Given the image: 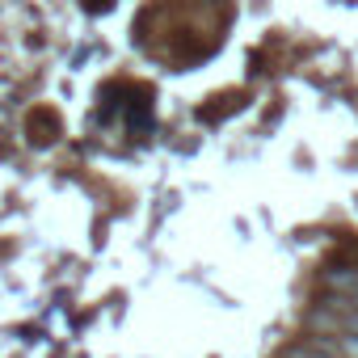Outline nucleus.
Wrapping results in <instances>:
<instances>
[{
	"mask_svg": "<svg viewBox=\"0 0 358 358\" xmlns=\"http://www.w3.org/2000/svg\"><path fill=\"white\" fill-rule=\"evenodd\" d=\"M320 287H324V295H337V299H345V303L358 308V270L329 266V270L320 274Z\"/></svg>",
	"mask_w": 358,
	"mask_h": 358,
	"instance_id": "f257e3e1",
	"label": "nucleus"
},
{
	"mask_svg": "<svg viewBox=\"0 0 358 358\" xmlns=\"http://www.w3.org/2000/svg\"><path fill=\"white\" fill-rule=\"evenodd\" d=\"M320 350H329L333 358H358V337L354 333H337V337H316Z\"/></svg>",
	"mask_w": 358,
	"mask_h": 358,
	"instance_id": "f03ea898",
	"label": "nucleus"
},
{
	"mask_svg": "<svg viewBox=\"0 0 358 358\" xmlns=\"http://www.w3.org/2000/svg\"><path fill=\"white\" fill-rule=\"evenodd\" d=\"M287 358H333L329 350H320V345H291L287 350Z\"/></svg>",
	"mask_w": 358,
	"mask_h": 358,
	"instance_id": "7ed1b4c3",
	"label": "nucleus"
}]
</instances>
